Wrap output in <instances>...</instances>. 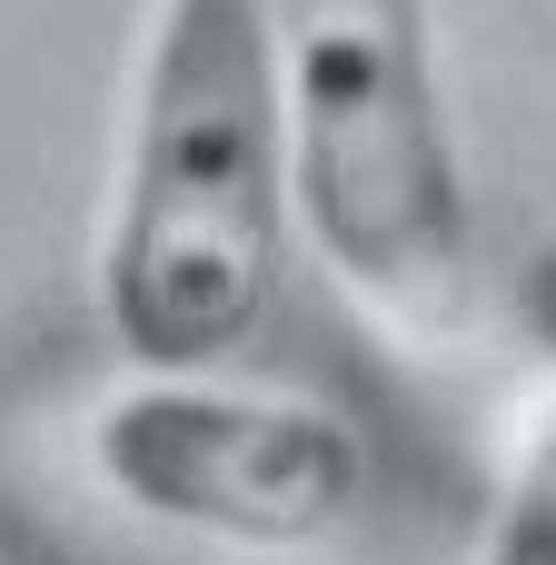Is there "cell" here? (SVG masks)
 Masks as SVG:
<instances>
[{
  "label": "cell",
  "mask_w": 556,
  "mask_h": 565,
  "mask_svg": "<svg viewBox=\"0 0 556 565\" xmlns=\"http://www.w3.org/2000/svg\"><path fill=\"white\" fill-rule=\"evenodd\" d=\"M478 565H556V397L527 417V437L497 477V507L478 526Z\"/></svg>",
  "instance_id": "obj_3"
},
{
  "label": "cell",
  "mask_w": 556,
  "mask_h": 565,
  "mask_svg": "<svg viewBox=\"0 0 556 565\" xmlns=\"http://www.w3.org/2000/svg\"><path fill=\"white\" fill-rule=\"evenodd\" d=\"M90 477L149 526L239 556H298L358 516L368 457L318 397L219 387V367H139V387L99 397L90 417Z\"/></svg>",
  "instance_id": "obj_2"
},
{
  "label": "cell",
  "mask_w": 556,
  "mask_h": 565,
  "mask_svg": "<svg viewBox=\"0 0 556 565\" xmlns=\"http://www.w3.org/2000/svg\"><path fill=\"white\" fill-rule=\"evenodd\" d=\"M289 89L269 0H149L99 308L129 367H229L289 258Z\"/></svg>",
  "instance_id": "obj_1"
}]
</instances>
